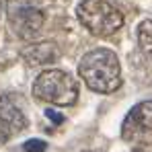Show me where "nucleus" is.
Masks as SVG:
<instances>
[{"mask_svg": "<svg viewBox=\"0 0 152 152\" xmlns=\"http://www.w3.org/2000/svg\"><path fill=\"white\" fill-rule=\"evenodd\" d=\"M8 21L19 37L31 39L41 31L45 15L37 0H12L8 4Z\"/></svg>", "mask_w": 152, "mask_h": 152, "instance_id": "nucleus-4", "label": "nucleus"}, {"mask_svg": "<svg viewBox=\"0 0 152 152\" xmlns=\"http://www.w3.org/2000/svg\"><path fill=\"white\" fill-rule=\"evenodd\" d=\"M33 97L53 107H70L78 101V84L64 70H43L33 82Z\"/></svg>", "mask_w": 152, "mask_h": 152, "instance_id": "nucleus-2", "label": "nucleus"}, {"mask_svg": "<svg viewBox=\"0 0 152 152\" xmlns=\"http://www.w3.org/2000/svg\"><path fill=\"white\" fill-rule=\"evenodd\" d=\"M27 127V117L10 97H0V144H6L15 134Z\"/></svg>", "mask_w": 152, "mask_h": 152, "instance_id": "nucleus-6", "label": "nucleus"}, {"mask_svg": "<svg viewBox=\"0 0 152 152\" xmlns=\"http://www.w3.org/2000/svg\"><path fill=\"white\" fill-rule=\"evenodd\" d=\"M21 56L29 66H50L51 62H56L60 58V50L51 41H39V43L27 45L21 51Z\"/></svg>", "mask_w": 152, "mask_h": 152, "instance_id": "nucleus-7", "label": "nucleus"}, {"mask_svg": "<svg viewBox=\"0 0 152 152\" xmlns=\"http://www.w3.org/2000/svg\"><path fill=\"white\" fill-rule=\"evenodd\" d=\"M78 21L97 37H109L124 27V15L107 0H82L76 8Z\"/></svg>", "mask_w": 152, "mask_h": 152, "instance_id": "nucleus-3", "label": "nucleus"}, {"mask_svg": "<svg viewBox=\"0 0 152 152\" xmlns=\"http://www.w3.org/2000/svg\"><path fill=\"white\" fill-rule=\"evenodd\" d=\"M78 74L82 82L101 95L115 93L121 86V66L117 56L107 48H99L82 56L78 62Z\"/></svg>", "mask_w": 152, "mask_h": 152, "instance_id": "nucleus-1", "label": "nucleus"}, {"mask_svg": "<svg viewBox=\"0 0 152 152\" xmlns=\"http://www.w3.org/2000/svg\"><path fill=\"white\" fill-rule=\"evenodd\" d=\"M152 134V101H142L134 105L124 119L121 138L126 142H136Z\"/></svg>", "mask_w": 152, "mask_h": 152, "instance_id": "nucleus-5", "label": "nucleus"}, {"mask_svg": "<svg viewBox=\"0 0 152 152\" xmlns=\"http://www.w3.org/2000/svg\"><path fill=\"white\" fill-rule=\"evenodd\" d=\"M45 115L50 117V119H51V121H53V124H56V126H60V124L64 121V117H62L60 113H56L53 109H48V111H45Z\"/></svg>", "mask_w": 152, "mask_h": 152, "instance_id": "nucleus-10", "label": "nucleus"}, {"mask_svg": "<svg viewBox=\"0 0 152 152\" xmlns=\"http://www.w3.org/2000/svg\"><path fill=\"white\" fill-rule=\"evenodd\" d=\"M138 43L144 56L152 62V21H142L138 27Z\"/></svg>", "mask_w": 152, "mask_h": 152, "instance_id": "nucleus-8", "label": "nucleus"}, {"mask_svg": "<svg viewBox=\"0 0 152 152\" xmlns=\"http://www.w3.org/2000/svg\"><path fill=\"white\" fill-rule=\"evenodd\" d=\"M45 148H48V144L43 142V140H27L25 144H23V150L25 152H45Z\"/></svg>", "mask_w": 152, "mask_h": 152, "instance_id": "nucleus-9", "label": "nucleus"}, {"mask_svg": "<svg viewBox=\"0 0 152 152\" xmlns=\"http://www.w3.org/2000/svg\"><path fill=\"white\" fill-rule=\"evenodd\" d=\"M134 152H148V150H146V148H136Z\"/></svg>", "mask_w": 152, "mask_h": 152, "instance_id": "nucleus-11", "label": "nucleus"}]
</instances>
